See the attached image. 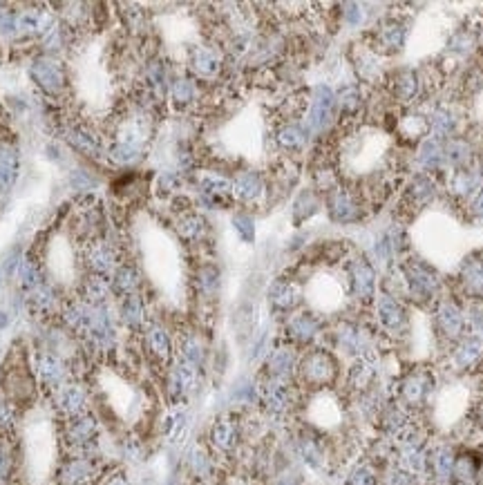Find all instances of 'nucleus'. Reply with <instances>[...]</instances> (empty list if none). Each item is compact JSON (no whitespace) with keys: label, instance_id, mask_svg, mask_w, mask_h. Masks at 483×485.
Here are the masks:
<instances>
[{"label":"nucleus","instance_id":"nucleus-2","mask_svg":"<svg viewBox=\"0 0 483 485\" xmlns=\"http://www.w3.org/2000/svg\"><path fill=\"white\" fill-rule=\"evenodd\" d=\"M454 463H457V459H454L449 447H437L434 451H429L427 454L429 472L434 474V479L441 481V483H447L454 476Z\"/></svg>","mask_w":483,"mask_h":485},{"label":"nucleus","instance_id":"nucleus-3","mask_svg":"<svg viewBox=\"0 0 483 485\" xmlns=\"http://www.w3.org/2000/svg\"><path fill=\"white\" fill-rule=\"evenodd\" d=\"M432 389V380L425 374H412L403 382V398L410 405H421Z\"/></svg>","mask_w":483,"mask_h":485},{"label":"nucleus","instance_id":"nucleus-4","mask_svg":"<svg viewBox=\"0 0 483 485\" xmlns=\"http://www.w3.org/2000/svg\"><path fill=\"white\" fill-rule=\"evenodd\" d=\"M483 356V340L472 336V338H465L459 342L457 351H454V360L461 369H468V367L477 364Z\"/></svg>","mask_w":483,"mask_h":485},{"label":"nucleus","instance_id":"nucleus-8","mask_svg":"<svg viewBox=\"0 0 483 485\" xmlns=\"http://www.w3.org/2000/svg\"><path fill=\"white\" fill-rule=\"evenodd\" d=\"M349 485H380V476L376 474L374 467L358 465L349 476Z\"/></svg>","mask_w":483,"mask_h":485},{"label":"nucleus","instance_id":"nucleus-1","mask_svg":"<svg viewBox=\"0 0 483 485\" xmlns=\"http://www.w3.org/2000/svg\"><path fill=\"white\" fill-rule=\"evenodd\" d=\"M302 374L305 378H309L311 382H318L325 384L331 378L336 376V362L329 354H311L305 362H302Z\"/></svg>","mask_w":483,"mask_h":485},{"label":"nucleus","instance_id":"nucleus-9","mask_svg":"<svg viewBox=\"0 0 483 485\" xmlns=\"http://www.w3.org/2000/svg\"><path fill=\"white\" fill-rule=\"evenodd\" d=\"M477 213H481V215H483V193H481L479 202H477Z\"/></svg>","mask_w":483,"mask_h":485},{"label":"nucleus","instance_id":"nucleus-5","mask_svg":"<svg viewBox=\"0 0 483 485\" xmlns=\"http://www.w3.org/2000/svg\"><path fill=\"white\" fill-rule=\"evenodd\" d=\"M380 423H382V429L385 432L401 434L407 427V414L403 412L401 405H390V407H385V412H382Z\"/></svg>","mask_w":483,"mask_h":485},{"label":"nucleus","instance_id":"nucleus-6","mask_svg":"<svg viewBox=\"0 0 483 485\" xmlns=\"http://www.w3.org/2000/svg\"><path fill=\"white\" fill-rule=\"evenodd\" d=\"M439 325H441V329H443V333L447 338H459L461 331H463V315L457 309L449 307V309H445L441 313Z\"/></svg>","mask_w":483,"mask_h":485},{"label":"nucleus","instance_id":"nucleus-7","mask_svg":"<svg viewBox=\"0 0 483 485\" xmlns=\"http://www.w3.org/2000/svg\"><path fill=\"white\" fill-rule=\"evenodd\" d=\"M416 474L403 470V467H392V470L380 479V485H419Z\"/></svg>","mask_w":483,"mask_h":485}]
</instances>
